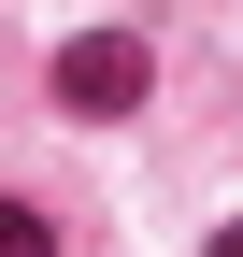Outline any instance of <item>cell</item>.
<instances>
[{
  "label": "cell",
  "mask_w": 243,
  "mask_h": 257,
  "mask_svg": "<svg viewBox=\"0 0 243 257\" xmlns=\"http://www.w3.org/2000/svg\"><path fill=\"white\" fill-rule=\"evenodd\" d=\"M43 100L72 114V128L143 114V100H158V57H143V29H72V43H57V72H43Z\"/></svg>",
  "instance_id": "obj_1"
},
{
  "label": "cell",
  "mask_w": 243,
  "mask_h": 257,
  "mask_svg": "<svg viewBox=\"0 0 243 257\" xmlns=\"http://www.w3.org/2000/svg\"><path fill=\"white\" fill-rule=\"evenodd\" d=\"M0 257H57V214H43V200H15V186H0Z\"/></svg>",
  "instance_id": "obj_2"
},
{
  "label": "cell",
  "mask_w": 243,
  "mask_h": 257,
  "mask_svg": "<svg viewBox=\"0 0 243 257\" xmlns=\"http://www.w3.org/2000/svg\"><path fill=\"white\" fill-rule=\"evenodd\" d=\"M200 257H243V214H229V229H215V243H200Z\"/></svg>",
  "instance_id": "obj_3"
}]
</instances>
